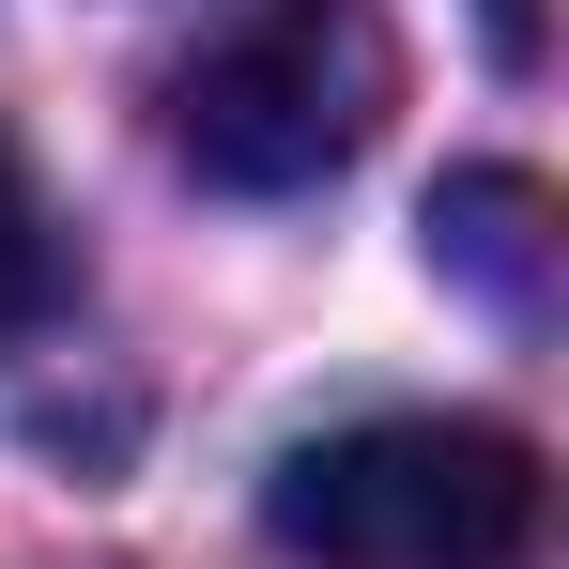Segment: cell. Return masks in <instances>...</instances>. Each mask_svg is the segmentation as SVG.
<instances>
[{
  "instance_id": "obj_1",
  "label": "cell",
  "mask_w": 569,
  "mask_h": 569,
  "mask_svg": "<svg viewBox=\"0 0 569 569\" xmlns=\"http://www.w3.org/2000/svg\"><path fill=\"white\" fill-rule=\"evenodd\" d=\"M262 523L323 569H508L539 539V447L492 416H355L278 462Z\"/></svg>"
},
{
  "instance_id": "obj_2",
  "label": "cell",
  "mask_w": 569,
  "mask_h": 569,
  "mask_svg": "<svg viewBox=\"0 0 569 569\" xmlns=\"http://www.w3.org/2000/svg\"><path fill=\"white\" fill-rule=\"evenodd\" d=\"M385 108V31L370 0H262L247 31H216L170 78V154L231 200H292L323 170H355Z\"/></svg>"
},
{
  "instance_id": "obj_3",
  "label": "cell",
  "mask_w": 569,
  "mask_h": 569,
  "mask_svg": "<svg viewBox=\"0 0 569 569\" xmlns=\"http://www.w3.org/2000/svg\"><path fill=\"white\" fill-rule=\"evenodd\" d=\"M539 231H555V186L539 170H447L431 186V262L477 278L492 308H539Z\"/></svg>"
},
{
  "instance_id": "obj_4",
  "label": "cell",
  "mask_w": 569,
  "mask_h": 569,
  "mask_svg": "<svg viewBox=\"0 0 569 569\" xmlns=\"http://www.w3.org/2000/svg\"><path fill=\"white\" fill-rule=\"evenodd\" d=\"M47 292H62V247H47V200H31V170H16V139H0V339L47 323Z\"/></svg>"
},
{
  "instance_id": "obj_5",
  "label": "cell",
  "mask_w": 569,
  "mask_h": 569,
  "mask_svg": "<svg viewBox=\"0 0 569 569\" xmlns=\"http://www.w3.org/2000/svg\"><path fill=\"white\" fill-rule=\"evenodd\" d=\"M492 47H508V62H539V0H492Z\"/></svg>"
}]
</instances>
